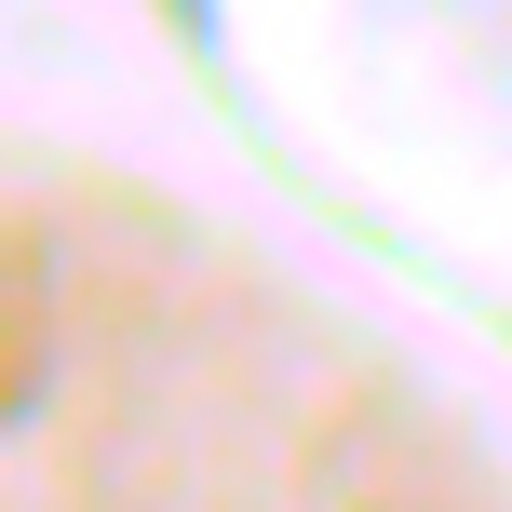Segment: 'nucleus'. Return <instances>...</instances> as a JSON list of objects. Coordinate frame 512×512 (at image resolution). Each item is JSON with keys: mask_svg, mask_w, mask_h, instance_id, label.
Wrapping results in <instances>:
<instances>
[]
</instances>
